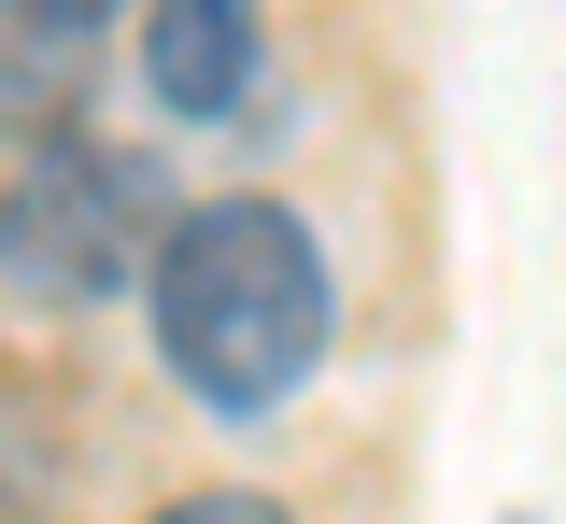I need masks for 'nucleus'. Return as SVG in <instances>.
<instances>
[{
	"mask_svg": "<svg viewBox=\"0 0 566 524\" xmlns=\"http://www.w3.org/2000/svg\"><path fill=\"white\" fill-rule=\"evenodd\" d=\"M142 270H156V355L170 382H199V411H283L326 369L340 298L283 199H199Z\"/></svg>",
	"mask_w": 566,
	"mask_h": 524,
	"instance_id": "1",
	"label": "nucleus"
},
{
	"mask_svg": "<svg viewBox=\"0 0 566 524\" xmlns=\"http://www.w3.org/2000/svg\"><path fill=\"white\" fill-rule=\"evenodd\" d=\"M156 241H170V213H156V170L128 143H43L14 170V199H0V270L29 298H99Z\"/></svg>",
	"mask_w": 566,
	"mask_h": 524,
	"instance_id": "2",
	"label": "nucleus"
},
{
	"mask_svg": "<svg viewBox=\"0 0 566 524\" xmlns=\"http://www.w3.org/2000/svg\"><path fill=\"white\" fill-rule=\"evenodd\" d=\"M142 72L170 114H227L255 72V0H156L142 14Z\"/></svg>",
	"mask_w": 566,
	"mask_h": 524,
	"instance_id": "3",
	"label": "nucleus"
},
{
	"mask_svg": "<svg viewBox=\"0 0 566 524\" xmlns=\"http://www.w3.org/2000/svg\"><path fill=\"white\" fill-rule=\"evenodd\" d=\"M156 524H283V496H255V482H212V496H170Z\"/></svg>",
	"mask_w": 566,
	"mask_h": 524,
	"instance_id": "4",
	"label": "nucleus"
},
{
	"mask_svg": "<svg viewBox=\"0 0 566 524\" xmlns=\"http://www.w3.org/2000/svg\"><path fill=\"white\" fill-rule=\"evenodd\" d=\"M14 14H29V29H99L114 0H14Z\"/></svg>",
	"mask_w": 566,
	"mask_h": 524,
	"instance_id": "5",
	"label": "nucleus"
}]
</instances>
